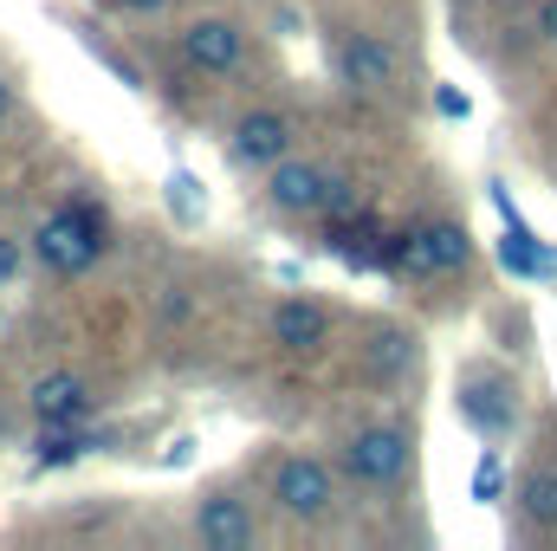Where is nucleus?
<instances>
[{"label":"nucleus","instance_id":"2","mask_svg":"<svg viewBox=\"0 0 557 551\" xmlns=\"http://www.w3.org/2000/svg\"><path fill=\"white\" fill-rule=\"evenodd\" d=\"M454 409H460V421H467L473 434L499 441V434L519 428V383H512L499 364H467V370L454 377Z\"/></svg>","mask_w":557,"mask_h":551},{"label":"nucleus","instance_id":"13","mask_svg":"<svg viewBox=\"0 0 557 551\" xmlns=\"http://www.w3.org/2000/svg\"><path fill=\"white\" fill-rule=\"evenodd\" d=\"M421 247H428L434 273H460V267L473 260V234H467L460 221H428V228H421Z\"/></svg>","mask_w":557,"mask_h":551},{"label":"nucleus","instance_id":"11","mask_svg":"<svg viewBox=\"0 0 557 551\" xmlns=\"http://www.w3.org/2000/svg\"><path fill=\"white\" fill-rule=\"evenodd\" d=\"M33 415H39V428L46 421H85L91 409V390H85V377H72V370H52V377H39L33 383Z\"/></svg>","mask_w":557,"mask_h":551},{"label":"nucleus","instance_id":"10","mask_svg":"<svg viewBox=\"0 0 557 551\" xmlns=\"http://www.w3.org/2000/svg\"><path fill=\"white\" fill-rule=\"evenodd\" d=\"M324 331H331V311H324L318 298H285V305L273 311V344H278V351H292V357L318 351V344H324Z\"/></svg>","mask_w":557,"mask_h":551},{"label":"nucleus","instance_id":"3","mask_svg":"<svg viewBox=\"0 0 557 551\" xmlns=\"http://www.w3.org/2000/svg\"><path fill=\"white\" fill-rule=\"evenodd\" d=\"M409 454H416V434L403 421H370L344 441V474L357 487H396L409 474Z\"/></svg>","mask_w":557,"mask_h":551},{"label":"nucleus","instance_id":"12","mask_svg":"<svg viewBox=\"0 0 557 551\" xmlns=\"http://www.w3.org/2000/svg\"><path fill=\"white\" fill-rule=\"evenodd\" d=\"M421 357V338L416 331H396V325H383L376 338H370V351H363V364H370V377H383V383H396V377H409Z\"/></svg>","mask_w":557,"mask_h":551},{"label":"nucleus","instance_id":"16","mask_svg":"<svg viewBox=\"0 0 557 551\" xmlns=\"http://www.w3.org/2000/svg\"><path fill=\"white\" fill-rule=\"evenodd\" d=\"M539 39H545V46H557V0H545V7H539Z\"/></svg>","mask_w":557,"mask_h":551},{"label":"nucleus","instance_id":"19","mask_svg":"<svg viewBox=\"0 0 557 551\" xmlns=\"http://www.w3.org/2000/svg\"><path fill=\"white\" fill-rule=\"evenodd\" d=\"M7 118H13V78L0 72V124H7Z\"/></svg>","mask_w":557,"mask_h":551},{"label":"nucleus","instance_id":"5","mask_svg":"<svg viewBox=\"0 0 557 551\" xmlns=\"http://www.w3.org/2000/svg\"><path fill=\"white\" fill-rule=\"evenodd\" d=\"M195 539H201L208 551H253V539H260L253 506H247L234 487L201 493V506H195Z\"/></svg>","mask_w":557,"mask_h":551},{"label":"nucleus","instance_id":"15","mask_svg":"<svg viewBox=\"0 0 557 551\" xmlns=\"http://www.w3.org/2000/svg\"><path fill=\"white\" fill-rule=\"evenodd\" d=\"M26 267V247H20V234H0V285H13Z\"/></svg>","mask_w":557,"mask_h":551},{"label":"nucleus","instance_id":"4","mask_svg":"<svg viewBox=\"0 0 557 551\" xmlns=\"http://www.w3.org/2000/svg\"><path fill=\"white\" fill-rule=\"evenodd\" d=\"M273 506L285 519H305V526L331 519L337 513V474L318 454H285L273 467Z\"/></svg>","mask_w":557,"mask_h":551},{"label":"nucleus","instance_id":"14","mask_svg":"<svg viewBox=\"0 0 557 551\" xmlns=\"http://www.w3.org/2000/svg\"><path fill=\"white\" fill-rule=\"evenodd\" d=\"M519 506H525V519L532 526H557V461H539V467H525V480H519Z\"/></svg>","mask_w":557,"mask_h":551},{"label":"nucleus","instance_id":"17","mask_svg":"<svg viewBox=\"0 0 557 551\" xmlns=\"http://www.w3.org/2000/svg\"><path fill=\"white\" fill-rule=\"evenodd\" d=\"M493 493H499V461L480 467V500H493Z\"/></svg>","mask_w":557,"mask_h":551},{"label":"nucleus","instance_id":"1","mask_svg":"<svg viewBox=\"0 0 557 551\" xmlns=\"http://www.w3.org/2000/svg\"><path fill=\"white\" fill-rule=\"evenodd\" d=\"M98 254H104V215H98L91 201H65V208H52V215L33 228V260L59 279L91 273Z\"/></svg>","mask_w":557,"mask_h":551},{"label":"nucleus","instance_id":"20","mask_svg":"<svg viewBox=\"0 0 557 551\" xmlns=\"http://www.w3.org/2000/svg\"><path fill=\"white\" fill-rule=\"evenodd\" d=\"M117 7H124V13H162L169 0H117Z\"/></svg>","mask_w":557,"mask_h":551},{"label":"nucleus","instance_id":"18","mask_svg":"<svg viewBox=\"0 0 557 551\" xmlns=\"http://www.w3.org/2000/svg\"><path fill=\"white\" fill-rule=\"evenodd\" d=\"M434 105H441V111H447V118H467V98H460V91H441V98H434Z\"/></svg>","mask_w":557,"mask_h":551},{"label":"nucleus","instance_id":"7","mask_svg":"<svg viewBox=\"0 0 557 551\" xmlns=\"http://www.w3.org/2000/svg\"><path fill=\"white\" fill-rule=\"evenodd\" d=\"M324 195H331V169H318L305 156H278L267 169V201L278 215H324Z\"/></svg>","mask_w":557,"mask_h":551},{"label":"nucleus","instance_id":"6","mask_svg":"<svg viewBox=\"0 0 557 551\" xmlns=\"http://www.w3.org/2000/svg\"><path fill=\"white\" fill-rule=\"evenodd\" d=\"M182 59L195 65V72H234L240 59H247V33L234 26V20H221V13H201V20H188L182 26Z\"/></svg>","mask_w":557,"mask_h":551},{"label":"nucleus","instance_id":"8","mask_svg":"<svg viewBox=\"0 0 557 551\" xmlns=\"http://www.w3.org/2000/svg\"><path fill=\"white\" fill-rule=\"evenodd\" d=\"M292 137H298V124L285 111H247L234 124V162L240 169H273L278 156H292Z\"/></svg>","mask_w":557,"mask_h":551},{"label":"nucleus","instance_id":"9","mask_svg":"<svg viewBox=\"0 0 557 551\" xmlns=\"http://www.w3.org/2000/svg\"><path fill=\"white\" fill-rule=\"evenodd\" d=\"M337 78L350 91H389L396 85V52L376 33H344L337 39Z\"/></svg>","mask_w":557,"mask_h":551}]
</instances>
